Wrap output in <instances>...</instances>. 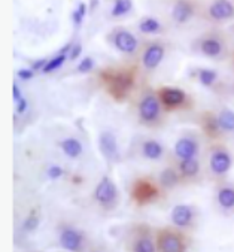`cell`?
<instances>
[{"mask_svg": "<svg viewBox=\"0 0 234 252\" xmlns=\"http://www.w3.org/2000/svg\"><path fill=\"white\" fill-rule=\"evenodd\" d=\"M17 75H18V78H20L21 81H30V79H33V78H34L36 72L29 66V67H23V69H20V70L17 72Z\"/></svg>", "mask_w": 234, "mask_h": 252, "instance_id": "obj_32", "label": "cell"}, {"mask_svg": "<svg viewBox=\"0 0 234 252\" xmlns=\"http://www.w3.org/2000/svg\"><path fill=\"white\" fill-rule=\"evenodd\" d=\"M57 237L64 252L88 251V237L85 231L70 222H60L57 225Z\"/></svg>", "mask_w": 234, "mask_h": 252, "instance_id": "obj_10", "label": "cell"}, {"mask_svg": "<svg viewBox=\"0 0 234 252\" xmlns=\"http://www.w3.org/2000/svg\"><path fill=\"white\" fill-rule=\"evenodd\" d=\"M202 17L212 24H225L228 21H233L234 2H230V0H215V2L209 3L203 9Z\"/></svg>", "mask_w": 234, "mask_h": 252, "instance_id": "obj_15", "label": "cell"}, {"mask_svg": "<svg viewBox=\"0 0 234 252\" xmlns=\"http://www.w3.org/2000/svg\"><path fill=\"white\" fill-rule=\"evenodd\" d=\"M173 166L179 172L183 184L185 182H194L202 175V163L199 158L193 160H173Z\"/></svg>", "mask_w": 234, "mask_h": 252, "instance_id": "obj_19", "label": "cell"}, {"mask_svg": "<svg viewBox=\"0 0 234 252\" xmlns=\"http://www.w3.org/2000/svg\"><path fill=\"white\" fill-rule=\"evenodd\" d=\"M140 154H142V157L145 160L160 161L166 156V148H164L163 142L149 137V139H145L142 143H140Z\"/></svg>", "mask_w": 234, "mask_h": 252, "instance_id": "obj_21", "label": "cell"}, {"mask_svg": "<svg viewBox=\"0 0 234 252\" xmlns=\"http://www.w3.org/2000/svg\"><path fill=\"white\" fill-rule=\"evenodd\" d=\"M60 148L63 151V154L70 160L79 158L84 153V145L78 137H64L60 142Z\"/></svg>", "mask_w": 234, "mask_h": 252, "instance_id": "obj_26", "label": "cell"}, {"mask_svg": "<svg viewBox=\"0 0 234 252\" xmlns=\"http://www.w3.org/2000/svg\"><path fill=\"white\" fill-rule=\"evenodd\" d=\"M91 198L96 203V206L102 209L103 212H114L119 206L121 192H119L117 182L112 179V176L103 175L97 181L94 189H92Z\"/></svg>", "mask_w": 234, "mask_h": 252, "instance_id": "obj_5", "label": "cell"}, {"mask_svg": "<svg viewBox=\"0 0 234 252\" xmlns=\"http://www.w3.org/2000/svg\"><path fill=\"white\" fill-rule=\"evenodd\" d=\"M164 194L166 191L160 187L158 181L151 176L136 178L130 187V198L139 208L155 203Z\"/></svg>", "mask_w": 234, "mask_h": 252, "instance_id": "obj_4", "label": "cell"}, {"mask_svg": "<svg viewBox=\"0 0 234 252\" xmlns=\"http://www.w3.org/2000/svg\"><path fill=\"white\" fill-rule=\"evenodd\" d=\"M94 64H96L94 59L87 56V57L79 60V63L76 66V72H79V73H89L92 69H94Z\"/></svg>", "mask_w": 234, "mask_h": 252, "instance_id": "obj_30", "label": "cell"}, {"mask_svg": "<svg viewBox=\"0 0 234 252\" xmlns=\"http://www.w3.org/2000/svg\"><path fill=\"white\" fill-rule=\"evenodd\" d=\"M39 224H40V212L37 208H33L29 215L26 217V220L23 221V231L26 233H33L39 228Z\"/></svg>", "mask_w": 234, "mask_h": 252, "instance_id": "obj_28", "label": "cell"}, {"mask_svg": "<svg viewBox=\"0 0 234 252\" xmlns=\"http://www.w3.org/2000/svg\"><path fill=\"white\" fill-rule=\"evenodd\" d=\"M196 79L197 82L209 90H213L219 84V72L212 67H197L196 69Z\"/></svg>", "mask_w": 234, "mask_h": 252, "instance_id": "obj_25", "label": "cell"}, {"mask_svg": "<svg viewBox=\"0 0 234 252\" xmlns=\"http://www.w3.org/2000/svg\"><path fill=\"white\" fill-rule=\"evenodd\" d=\"M106 37H108V42L112 45V48H115L118 53L127 57L136 56L137 53H140V48H142L137 36L125 27L112 29Z\"/></svg>", "mask_w": 234, "mask_h": 252, "instance_id": "obj_12", "label": "cell"}, {"mask_svg": "<svg viewBox=\"0 0 234 252\" xmlns=\"http://www.w3.org/2000/svg\"><path fill=\"white\" fill-rule=\"evenodd\" d=\"M137 123L146 128H158L164 124V109L160 103L157 91L146 88L137 102Z\"/></svg>", "mask_w": 234, "mask_h": 252, "instance_id": "obj_2", "label": "cell"}, {"mask_svg": "<svg viewBox=\"0 0 234 252\" xmlns=\"http://www.w3.org/2000/svg\"><path fill=\"white\" fill-rule=\"evenodd\" d=\"M167 45L161 39H149L140 48V66L146 72L157 70L166 59Z\"/></svg>", "mask_w": 234, "mask_h": 252, "instance_id": "obj_11", "label": "cell"}, {"mask_svg": "<svg viewBox=\"0 0 234 252\" xmlns=\"http://www.w3.org/2000/svg\"><path fill=\"white\" fill-rule=\"evenodd\" d=\"M193 48L196 53L206 59H222L227 53V39L221 32L209 30L196 37V40L193 42Z\"/></svg>", "mask_w": 234, "mask_h": 252, "instance_id": "obj_9", "label": "cell"}, {"mask_svg": "<svg viewBox=\"0 0 234 252\" xmlns=\"http://www.w3.org/2000/svg\"><path fill=\"white\" fill-rule=\"evenodd\" d=\"M234 166V156L225 142H212L207 149V170L210 176L222 182Z\"/></svg>", "mask_w": 234, "mask_h": 252, "instance_id": "obj_3", "label": "cell"}, {"mask_svg": "<svg viewBox=\"0 0 234 252\" xmlns=\"http://www.w3.org/2000/svg\"><path fill=\"white\" fill-rule=\"evenodd\" d=\"M199 126H200L203 136L206 139H209L210 143L212 142H224L225 137H224L222 130L219 127L216 111H212V109L203 111L199 117Z\"/></svg>", "mask_w": 234, "mask_h": 252, "instance_id": "obj_16", "label": "cell"}, {"mask_svg": "<svg viewBox=\"0 0 234 252\" xmlns=\"http://www.w3.org/2000/svg\"><path fill=\"white\" fill-rule=\"evenodd\" d=\"M12 95H14V102H18L20 98H23V97H24L17 82H14V87H12Z\"/></svg>", "mask_w": 234, "mask_h": 252, "instance_id": "obj_36", "label": "cell"}, {"mask_svg": "<svg viewBox=\"0 0 234 252\" xmlns=\"http://www.w3.org/2000/svg\"><path fill=\"white\" fill-rule=\"evenodd\" d=\"M137 29L139 32L145 34V36H157V34H161L164 33V24L155 18V17H151V15H146V17H142L137 23Z\"/></svg>", "mask_w": 234, "mask_h": 252, "instance_id": "obj_23", "label": "cell"}, {"mask_svg": "<svg viewBox=\"0 0 234 252\" xmlns=\"http://www.w3.org/2000/svg\"><path fill=\"white\" fill-rule=\"evenodd\" d=\"M99 149H100L102 156L111 163H117V161L121 160V151H119L118 139L109 130L100 131V134H99Z\"/></svg>", "mask_w": 234, "mask_h": 252, "instance_id": "obj_17", "label": "cell"}, {"mask_svg": "<svg viewBox=\"0 0 234 252\" xmlns=\"http://www.w3.org/2000/svg\"><path fill=\"white\" fill-rule=\"evenodd\" d=\"M87 252H103V251H100V249H94V248H91V249H88Z\"/></svg>", "mask_w": 234, "mask_h": 252, "instance_id": "obj_37", "label": "cell"}, {"mask_svg": "<svg viewBox=\"0 0 234 252\" xmlns=\"http://www.w3.org/2000/svg\"><path fill=\"white\" fill-rule=\"evenodd\" d=\"M197 220H199V211L196 206L190 203H177L170 211L172 225L182 231L194 230L197 225Z\"/></svg>", "mask_w": 234, "mask_h": 252, "instance_id": "obj_14", "label": "cell"}, {"mask_svg": "<svg viewBox=\"0 0 234 252\" xmlns=\"http://www.w3.org/2000/svg\"><path fill=\"white\" fill-rule=\"evenodd\" d=\"M125 246L128 252H157L155 230L146 222L133 224L128 230Z\"/></svg>", "mask_w": 234, "mask_h": 252, "instance_id": "obj_8", "label": "cell"}, {"mask_svg": "<svg viewBox=\"0 0 234 252\" xmlns=\"http://www.w3.org/2000/svg\"><path fill=\"white\" fill-rule=\"evenodd\" d=\"M81 51H82V45H81V43H75V45L72 46V49L69 51V60H70V62L76 60V59L81 56Z\"/></svg>", "mask_w": 234, "mask_h": 252, "instance_id": "obj_34", "label": "cell"}, {"mask_svg": "<svg viewBox=\"0 0 234 252\" xmlns=\"http://www.w3.org/2000/svg\"><path fill=\"white\" fill-rule=\"evenodd\" d=\"M63 169L60 167V166H53L51 169H48V176L51 178V179H58L60 176H63Z\"/></svg>", "mask_w": 234, "mask_h": 252, "instance_id": "obj_35", "label": "cell"}, {"mask_svg": "<svg viewBox=\"0 0 234 252\" xmlns=\"http://www.w3.org/2000/svg\"><path fill=\"white\" fill-rule=\"evenodd\" d=\"M131 11H133V2H130V0H117L111 8V17L122 18L127 17Z\"/></svg>", "mask_w": 234, "mask_h": 252, "instance_id": "obj_27", "label": "cell"}, {"mask_svg": "<svg viewBox=\"0 0 234 252\" xmlns=\"http://www.w3.org/2000/svg\"><path fill=\"white\" fill-rule=\"evenodd\" d=\"M199 12L197 3L191 2V0H177L172 8V20L177 26L188 24Z\"/></svg>", "mask_w": 234, "mask_h": 252, "instance_id": "obj_18", "label": "cell"}, {"mask_svg": "<svg viewBox=\"0 0 234 252\" xmlns=\"http://www.w3.org/2000/svg\"><path fill=\"white\" fill-rule=\"evenodd\" d=\"M215 198L216 205L222 211H234V184L230 182H218V187L215 189Z\"/></svg>", "mask_w": 234, "mask_h": 252, "instance_id": "obj_20", "label": "cell"}, {"mask_svg": "<svg viewBox=\"0 0 234 252\" xmlns=\"http://www.w3.org/2000/svg\"><path fill=\"white\" fill-rule=\"evenodd\" d=\"M67 60H69V54L60 51V53H58L57 56H54L53 59H48V63H46V66L43 67L42 73H53V72L58 70Z\"/></svg>", "mask_w": 234, "mask_h": 252, "instance_id": "obj_29", "label": "cell"}, {"mask_svg": "<svg viewBox=\"0 0 234 252\" xmlns=\"http://www.w3.org/2000/svg\"><path fill=\"white\" fill-rule=\"evenodd\" d=\"M157 95L160 98V103L166 114L169 112H183V111H191L194 106L193 97L186 93L185 90L179 87H170L163 85L155 90Z\"/></svg>", "mask_w": 234, "mask_h": 252, "instance_id": "obj_7", "label": "cell"}, {"mask_svg": "<svg viewBox=\"0 0 234 252\" xmlns=\"http://www.w3.org/2000/svg\"><path fill=\"white\" fill-rule=\"evenodd\" d=\"M99 82L106 91V94L117 103H124L131 97L137 87L139 66L124 64V66H109L97 73Z\"/></svg>", "mask_w": 234, "mask_h": 252, "instance_id": "obj_1", "label": "cell"}, {"mask_svg": "<svg viewBox=\"0 0 234 252\" xmlns=\"http://www.w3.org/2000/svg\"><path fill=\"white\" fill-rule=\"evenodd\" d=\"M157 181H158L160 187H161L166 192H167V191H172V189H175V188H177L179 185L183 184V181H182L179 172L176 170V167H175L173 164L164 167V169L160 172Z\"/></svg>", "mask_w": 234, "mask_h": 252, "instance_id": "obj_22", "label": "cell"}, {"mask_svg": "<svg viewBox=\"0 0 234 252\" xmlns=\"http://www.w3.org/2000/svg\"><path fill=\"white\" fill-rule=\"evenodd\" d=\"M85 15H87V5H85V3H79V5L76 6V9L73 11V15H72L73 23H75V26H76V27L82 24V21H84Z\"/></svg>", "mask_w": 234, "mask_h": 252, "instance_id": "obj_31", "label": "cell"}, {"mask_svg": "<svg viewBox=\"0 0 234 252\" xmlns=\"http://www.w3.org/2000/svg\"><path fill=\"white\" fill-rule=\"evenodd\" d=\"M190 236L173 225H164L155 228L157 252H188Z\"/></svg>", "mask_w": 234, "mask_h": 252, "instance_id": "obj_6", "label": "cell"}, {"mask_svg": "<svg viewBox=\"0 0 234 252\" xmlns=\"http://www.w3.org/2000/svg\"><path fill=\"white\" fill-rule=\"evenodd\" d=\"M27 109H29V100L26 97H23L18 100V102H15V112L18 115H23L24 112H27Z\"/></svg>", "mask_w": 234, "mask_h": 252, "instance_id": "obj_33", "label": "cell"}, {"mask_svg": "<svg viewBox=\"0 0 234 252\" xmlns=\"http://www.w3.org/2000/svg\"><path fill=\"white\" fill-rule=\"evenodd\" d=\"M233 66H234V51H233Z\"/></svg>", "mask_w": 234, "mask_h": 252, "instance_id": "obj_38", "label": "cell"}, {"mask_svg": "<svg viewBox=\"0 0 234 252\" xmlns=\"http://www.w3.org/2000/svg\"><path fill=\"white\" fill-rule=\"evenodd\" d=\"M202 149V142L199 134L194 131H183L173 145L175 160H193L199 158Z\"/></svg>", "mask_w": 234, "mask_h": 252, "instance_id": "obj_13", "label": "cell"}, {"mask_svg": "<svg viewBox=\"0 0 234 252\" xmlns=\"http://www.w3.org/2000/svg\"><path fill=\"white\" fill-rule=\"evenodd\" d=\"M219 127L222 130L224 137H233L234 136V109L228 106H221L216 111Z\"/></svg>", "mask_w": 234, "mask_h": 252, "instance_id": "obj_24", "label": "cell"}]
</instances>
